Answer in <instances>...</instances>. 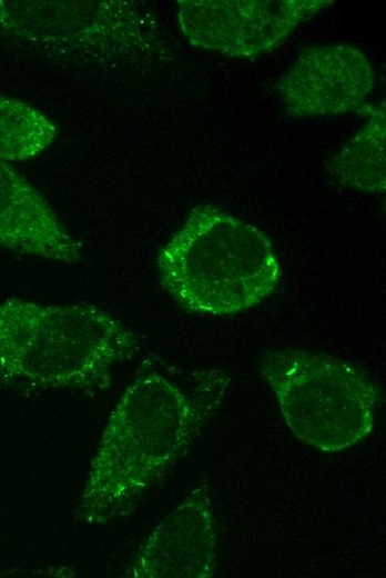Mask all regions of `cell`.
I'll list each match as a JSON object with an SVG mask.
<instances>
[{"label":"cell","instance_id":"10","mask_svg":"<svg viewBox=\"0 0 386 578\" xmlns=\"http://www.w3.org/2000/svg\"><path fill=\"white\" fill-rule=\"evenodd\" d=\"M359 116L366 119L364 126L328 160L327 170L345 188L384 192L385 103H366Z\"/></svg>","mask_w":386,"mask_h":578},{"label":"cell","instance_id":"6","mask_svg":"<svg viewBox=\"0 0 386 578\" xmlns=\"http://www.w3.org/2000/svg\"><path fill=\"white\" fill-rule=\"evenodd\" d=\"M328 0H180L176 18L194 47L252 59L280 44Z\"/></svg>","mask_w":386,"mask_h":578},{"label":"cell","instance_id":"8","mask_svg":"<svg viewBox=\"0 0 386 578\" xmlns=\"http://www.w3.org/2000/svg\"><path fill=\"white\" fill-rule=\"evenodd\" d=\"M217 570V524L206 485L194 488L144 538L124 565L129 578H211Z\"/></svg>","mask_w":386,"mask_h":578},{"label":"cell","instance_id":"9","mask_svg":"<svg viewBox=\"0 0 386 578\" xmlns=\"http://www.w3.org/2000/svg\"><path fill=\"white\" fill-rule=\"evenodd\" d=\"M0 247L69 263L81 251L42 195L1 158Z\"/></svg>","mask_w":386,"mask_h":578},{"label":"cell","instance_id":"3","mask_svg":"<svg viewBox=\"0 0 386 578\" xmlns=\"http://www.w3.org/2000/svg\"><path fill=\"white\" fill-rule=\"evenodd\" d=\"M161 283L183 309L232 316L266 299L282 276L271 240L213 205L192 209L156 258Z\"/></svg>","mask_w":386,"mask_h":578},{"label":"cell","instance_id":"4","mask_svg":"<svg viewBox=\"0 0 386 578\" xmlns=\"http://www.w3.org/2000/svg\"><path fill=\"white\" fill-rule=\"evenodd\" d=\"M260 371L287 427L308 446L339 452L372 432L380 391L359 367L325 352L283 348L266 351Z\"/></svg>","mask_w":386,"mask_h":578},{"label":"cell","instance_id":"2","mask_svg":"<svg viewBox=\"0 0 386 578\" xmlns=\"http://www.w3.org/2000/svg\"><path fill=\"white\" fill-rule=\"evenodd\" d=\"M139 349L134 332L89 303L0 302V388L34 393L106 388Z\"/></svg>","mask_w":386,"mask_h":578},{"label":"cell","instance_id":"1","mask_svg":"<svg viewBox=\"0 0 386 578\" xmlns=\"http://www.w3.org/2000/svg\"><path fill=\"white\" fill-rule=\"evenodd\" d=\"M231 378L145 359L111 411L77 507L85 524L123 517L181 458L220 407Z\"/></svg>","mask_w":386,"mask_h":578},{"label":"cell","instance_id":"5","mask_svg":"<svg viewBox=\"0 0 386 578\" xmlns=\"http://www.w3.org/2000/svg\"><path fill=\"white\" fill-rule=\"evenodd\" d=\"M0 33L89 64L144 63L165 51L154 17L121 0H0Z\"/></svg>","mask_w":386,"mask_h":578},{"label":"cell","instance_id":"7","mask_svg":"<svg viewBox=\"0 0 386 578\" xmlns=\"http://www.w3.org/2000/svg\"><path fill=\"white\" fill-rule=\"evenodd\" d=\"M376 82L373 64L348 44L302 49L275 89L291 117L360 113Z\"/></svg>","mask_w":386,"mask_h":578},{"label":"cell","instance_id":"11","mask_svg":"<svg viewBox=\"0 0 386 578\" xmlns=\"http://www.w3.org/2000/svg\"><path fill=\"white\" fill-rule=\"evenodd\" d=\"M57 126L41 111L12 98L0 97V158L21 161L50 147Z\"/></svg>","mask_w":386,"mask_h":578}]
</instances>
